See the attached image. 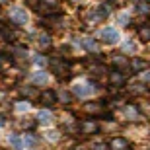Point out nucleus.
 <instances>
[{"mask_svg":"<svg viewBox=\"0 0 150 150\" xmlns=\"http://www.w3.org/2000/svg\"><path fill=\"white\" fill-rule=\"evenodd\" d=\"M51 64H53V68H55V74L59 78H68L70 74H72V68H70V64H68L67 61H62V59H53L51 61Z\"/></svg>","mask_w":150,"mask_h":150,"instance_id":"1","label":"nucleus"},{"mask_svg":"<svg viewBox=\"0 0 150 150\" xmlns=\"http://www.w3.org/2000/svg\"><path fill=\"white\" fill-rule=\"evenodd\" d=\"M37 12H39V14H43V16H57L59 4H57V0H39Z\"/></svg>","mask_w":150,"mask_h":150,"instance_id":"2","label":"nucleus"},{"mask_svg":"<svg viewBox=\"0 0 150 150\" xmlns=\"http://www.w3.org/2000/svg\"><path fill=\"white\" fill-rule=\"evenodd\" d=\"M10 20L16 25H25L28 23V12L20 6H14V8H10Z\"/></svg>","mask_w":150,"mask_h":150,"instance_id":"3","label":"nucleus"},{"mask_svg":"<svg viewBox=\"0 0 150 150\" xmlns=\"http://www.w3.org/2000/svg\"><path fill=\"white\" fill-rule=\"evenodd\" d=\"M100 37H101V41H103V43L113 45V43H117V41H119V31H117L115 28H111V25H107V28H103L100 31Z\"/></svg>","mask_w":150,"mask_h":150,"instance_id":"4","label":"nucleus"},{"mask_svg":"<svg viewBox=\"0 0 150 150\" xmlns=\"http://www.w3.org/2000/svg\"><path fill=\"white\" fill-rule=\"evenodd\" d=\"M72 92H74V96H78V98H88V96H92V86L90 84H74L72 86Z\"/></svg>","mask_w":150,"mask_h":150,"instance_id":"5","label":"nucleus"},{"mask_svg":"<svg viewBox=\"0 0 150 150\" xmlns=\"http://www.w3.org/2000/svg\"><path fill=\"white\" fill-rule=\"evenodd\" d=\"M39 100H41V103L47 107H53L57 103V94L55 92H51V90H45V92H41L39 94Z\"/></svg>","mask_w":150,"mask_h":150,"instance_id":"6","label":"nucleus"},{"mask_svg":"<svg viewBox=\"0 0 150 150\" xmlns=\"http://www.w3.org/2000/svg\"><path fill=\"white\" fill-rule=\"evenodd\" d=\"M98 123L96 121H82L80 123V131H82L84 134H94L96 131H98Z\"/></svg>","mask_w":150,"mask_h":150,"instance_id":"7","label":"nucleus"},{"mask_svg":"<svg viewBox=\"0 0 150 150\" xmlns=\"http://www.w3.org/2000/svg\"><path fill=\"white\" fill-rule=\"evenodd\" d=\"M109 82H111V86H123L125 84V74L123 72H117V70H113V72H109Z\"/></svg>","mask_w":150,"mask_h":150,"instance_id":"8","label":"nucleus"},{"mask_svg":"<svg viewBox=\"0 0 150 150\" xmlns=\"http://www.w3.org/2000/svg\"><path fill=\"white\" fill-rule=\"evenodd\" d=\"M8 144L14 150H22L23 148V139L20 134H10V137H8Z\"/></svg>","mask_w":150,"mask_h":150,"instance_id":"9","label":"nucleus"},{"mask_svg":"<svg viewBox=\"0 0 150 150\" xmlns=\"http://www.w3.org/2000/svg\"><path fill=\"white\" fill-rule=\"evenodd\" d=\"M37 45H39V49H41V51H47L51 47V37L47 33H41L39 39H37Z\"/></svg>","mask_w":150,"mask_h":150,"instance_id":"10","label":"nucleus"},{"mask_svg":"<svg viewBox=\"0 0 150 150\" xmlns=\"http://www.w3.org/2000/svg\"><path fill=\"white\" fill-rule=\"evenodd\" d=\"M96 12H98V16L101 18H107L109 16V12H111V4H107V2H103V4H100L98 8H96Z\"/></svg>","mask_w":150,"mask_h":150,"instance_id":"11","label":"nucleus"},{"mask_svg":"<svg viewBox=\"0 0 150 150\" xmlns=\"http://www.w3.org/2000/svg\"><path fill=\"white\" fill-rule=\"evenodd\" d=\"M37 121L41 123V125H49V123L53 121V115H51V111L43 109V111H39V115H37Z\"/></svg>","mask_w":150,"mask_h":150,"instance_id":"12","label":"nucleus"},{"mask_svg":"<svg viewBox=\"0 0 150 150\" xmlns=\"http://www.w3.org/2000/svg\"><path fill=\"white\" fill-rule=\"evenodd\" d=\"M82 47H84V49H88V51H98V49H100V45L96 43L92 37H84L82 39Z\"/></svg>","mask_w":150,"mask_h":150,"instance_id":"13","label":"nucleus"},{"mask_svg":"<svg viewBox=\"0 0 150 150\" xmlns=\"http://www.w3.org/2000/svg\"><path fill=\"white\" fill-rule=\"evenodd\" d=\"M111 148L113 150H127L129 148V142L125 139H113L111 140Z\"/></svg>","mask_w":150,"mask_h":150,"instance_id":"14","label":"nucleus"},{"mask_svg":"<svg viewBox=\"0 0 150 150\" xmlns=\"http://www.w3.org/2000/svg\"><path fill=\"white\" fill-rule=\"evenodd\" d=\"M20 92H22L25 98H39V92L33 88V86H22V88H20Z\"/></svg>","mask_w":150,"mask_h":150,"instance_id":"15","label":"nucleus"},{"mask_svg":"<svg viewBox=\"0 0 150 150\" xmlns=\"http://www.w3.org/2000/svg\"><path fill=\"white\" fill-rule=\"evenodd\" d=\"M139 37L142 41H150V23H144L139 28Z\"/></svg>","mask_w":150,"mask_h":150,"instance_id":"16","label":"nucleus"},{"mask_svg":"<svg viewBox=\"0 0 150 150\" xmlns=\"http://www.w3.org/2000/svg\"><path fill=\"white\" fill-rule=\"evenodd\" d=\"M103 72H105V67H103V64H92V67H90V74L94 78H100Z\"/></svg>","mask_w":150,"mask_h":150,"instance_id":"17","label":"nucleus"},{"mask_svg":"<svg viewBox=\"0 0 150 150\" xmlns=\"http://www.w3.org/2000/svg\"><path fill=\"white\" fill-rule=\"evenodd\" d=\"M33 82L35 84H47L49 82V76H47V72H43V70H41V72H35L33 74Z\"/></svg>","mask_w":150,"mask_h":150,"instance_id":"18","label":"nucleus"},{"mask_svg":"<svg viewBox=\"0 0 150 150\" xmlns=\"http://www.w3.org/2000/svg\"><path fill=\"white\" fill-rule=\"evenodd\" d=\"M131 67H133L134 72H140V70H144V68H146V62L140 61V59H134V61L131 62Z\"/></svg>","mask_w":150,"mask_h":150,"instance_id":"19","label":"nucleus"},{"mask_svg":"<svg viewBox=\"0 0 150 150\" xmlns=\"http://www.w3.org/2000/svg\"><path fill=\"white\" fill-rule=\"evenodd\" d=\"M86 111L88 113H100V111H103V107H101L100 103H88V105H86Z\"/></svg>","mask_w":150,"mask_h":150,"instance_id":"20","label":"nucleus"},{"mask_svg":"<svg viewBox=\"0 0 150 150\" xmlns=\"http://www.w3.org/2000/svg\"><path fill=\"white\" fill-rule=\"evenodd\" d=\"M125 115H127V119H134V117H139V109L133 105H129L127 109H125Z\"/></svg>","mask_w":150,"mask_h":150,"instance_id":"21","label":"nucleus"},{"mask_svg":"<svg viewBox=\"0 0 150 150\" xmlns=\"http://www.w3.org/2000/svg\"><path fill=\"white\" fill-rule=\"evenodd\" d=\"M137 12H139V14H148L150 12V4L148 2H139V4H137Z\"/></svg>","mask_w":150,"mask_h":150,"instance_id":"22","label":"nucleus"},{"mask_svg":"<svg viewBox=\"0 0 150 150\" xmlns=\"http://www.w3.org/2000/svg\"><path fill=\"white\" fill-rule=\"evenodd\" d=\"M113 62H115L117 67H127V59L123 55H113Z\"/></svg>","mask_w":150,"mask_h":150,"instance_id":"23","label":"nucleus"},{"mask_svg":"<svg viewBox=\"0 0 150 150\" xmlns=\"http://www.w3.org/2000/svg\"><path fill=\"white\" fill-rule=\"evenodd\" d=\"M129 20H131V18H129V14H125V12H123V14H119V18H117V23H119V25H127Z\"/></svg>","mask_w":150,"mask_h":150,"instance_id":"24","label":"nucleus"},{"mask_svg":"<svg viewBox=\"0 0 150 150\" xmlns=\"http://www.w3.org/2000/svg\"><path fill=\"white\" fill-rule=\"evenodd\" d=\"M33 62L37 64V67H45V64H47V59H45L43 55H35L33 57Z\"/></svg>","mask_w":150,"mask_h":150,"instance_id":"25","label":"nucleus"},{"mask_svg":"<svg viewBox=\"0 0 150 150\" xmlns=\"http://www.w3.org/2000/svg\"><path fill=\"white\" fill-rule=\"evenodd\" d=\"M123 49H125V51H133V53H134V51H137V45H134L131 39H127V41L123 43Z\"/></svg>","mask_w":150,"mask_h":150,"instance_id":"26","label":"nucleus"},{"mask_svg":"<svg viewBox=\"0 0 150 150\" xmlns=\"http://www.w3.org/2000/svg\"><path fill=\"white\" fill-rule=\"evenodd\" d=\"M25 142H28V144H35V142H37V137H33L31 133L25 134V137H23V144H25Z\"/></svg>","mask_w":150,"mask_h":150,"instance_id":"27","label":"nucleus"},{"mask_svg":"<svg viewBox=\"0 0 150 150\" xmlns=\"http://www.w3.org/2000/svg\"><path fill=\"white\" fill-rule=\"evenodd\" d=\"M16 109H18V111H28V109H29V101H18Z\"/></svg>","mask_w":150,"mask_h":150,"instance_id":"28","label":"nucleus"},{"mask_svg":"<svg viewBox=\"0 0 150 150\" xmlns=\"http://www.w3.org/2000/svg\"><path fill=\"white\" fill-rule=\"evenodd\" d=\"M131 92H134V94H142V92H144V86H142V84H133V86H131Z\"/></svg>","mask_w":150,"mask_h":150,"instance_id":"29","label":"nucleus"},{"mask_svg":"<svg viewBox=\"0 0 150 150\" xmlns=\"http://www.w3.org/2000/svg\"><path fill=\"white\" fill-rule=\"evenodd\" d=\"M20 125H22L23 129H31V127H33V121H31V119H28V117H25V119H23V121H20Z\"/></svg>","mask_w":150,"mask_h":150,"instance_id":"30","label":"nucleus"},{"mask_svg":"<svg viewBox=\"0 0 150 150\" xmlns=\"http://www.w3.org/2000/svg\"><path fill=\"white\" fill-rule=\"evenodd\" d=\"M47 134H49V139H51V140L59 139V133H55V131H51V133H47Z\"/></svg>","mask_w":150,"mask_h":150,"instance_id":"31","label":"nucleus"},{"mask_svg":"<svg viewBox=\"0 0 150 150\" xmlns=\"http://www.w3.org/2000/svg\"><path fill=\"white\" fill-rule=\"evenodd\" d=\"M94 150H105V144H96Z\"/></svg>","mask_w":150,"mask_h":150,"instance_id":"32","label":"nucleus"},{"mask_svg":"<svg viewBox=\"0 0 150 150\" xmlns=\"http://www.w3.org/2000/svg\"><path fill=\"white\" fill-rule=\"evenodd\" d=\"M6 125V119H4V115H0V127H4Z\"/></svg>","mask_w":150,"mask_h":150,"instance_id":"33","label":"nucleus"},{"mask_svg":"<svg viewBox=\"0 0 150 150\" xmlns=\"http://www.w3.org/2000/svg\"><path fill=\"white\" fill-rule=\"evenodd\" d=\"M144 80H146V82H150V72H146V74H144Z\"/></svg>","mask_w":150,"mask_h":150,"instance_id":"34","label":"nucleus"},{"mask_svg":"<svg viewBox=\"0 0 150 150\" xmlns=\"http://www.w3.org/2000/svg\"><path fill=\"white\" fill-rule=\"evenodd\" d=\"M109 2H111V4H119V2H121V0H109Z\"/></svg>","mask_w":150,"mask_h":150,"instance_id":"35","label":"nucleus"}]
</instances>
